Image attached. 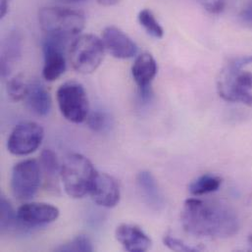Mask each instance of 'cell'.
I'll return each instance as SVG.
<instances>
[{"label": "cell", "mask_w": 252, "mask_h": 252, "mask_svg": "<svg viewBox=\"0 0 252 252\" xmlns=\"http://www.w3.org/2000/svg\"><path fill=\"white\" fill-rule=\"evenodd\" d=\"M56 251L61 252H91L94 251V246L90 238L85 235H81L73 239L71 242L57 248Z\"/></svg>", "instance_id": "cb8c5ba5"}, {"label": "cell", "mask_w": 252, "mask_h": 252, "mask_svg": "<svg viewBox=\"0 0 252 252\" xmlns=\"http://www.w3.org/2000/svg\"><path fill=\"white\" fill-rule=\"evenodd\" d=\"M136 186L145 201L153 210L160 211L165 206V198L154 176L148 171H141L136 176Z\"/></svg>", "instance_id": "5bb4252c"}, {"label": "cell", "mask_w": 252, "mask_h": 252, "mask_svg": "<svg viewBox=\"0 0 252 252\" xmlns=\"http://www.w3.org/2000/svg\"><path fill=\"white\" fill-rule=\"evenodd\" d=\"M22 56V38L16 32H10L4 39L1 52V75L6 78L10 75L14 65Z\"/></svg>", "instance_id": "e0dca14e"}, {"label": "cell", "mask_w": 252, "mask_h": 252, "mask_svg": "<svg viewBox=\"0 0 252 252\" xmlns=\"http://www.w3.org/2000/svg\"><path fill=\"white\" fill-rule=\"evenodd\" d=\"M60 211L57 207L42 202H32L22 205L17 211V217L23 227H38L56 221Z\"/></svg>", "instance_id": "30bf717a"}, {"label": "cell", "mask_w": 252, "mask_h": 252, "mask_svg": "<svg viewBox=\"0 0 252 252\" xmlns=\"http://www.w3.org/2000/svg\"><path fill=\"white\" fill-rule=\"evenodd\" d=\"M25 100L30 110L37 116H47L51 110V97L45 87L34 81L29 85Z\"/></svg>", "instance_id": "2e32d148"}, {"label": "cell", "mask_w": 252, "mask_h": 252, "mask_svg": "<svg viewBox=\"0 0 252 252\" xmlns=\"http://www.w3.org/2000/svg\"><path fill=\"white\" fill-rule=\"evenodd\" d=\"M62 116L71 123L80 124L87 121L90 114V102L85 88L76 82L60 86L56 94Z\"/></svg>", "instance_id": "8992f818"}, {"label": "cell", "mask_w": 252, "mask_h": 252, "mask_svg": "<svg viewBox=\"0 0 252 252\" xmlns=\"http://www.w3.org/2000/svg\"><path fill=\"white\" fill-rule=\"evenodd\" d=\"M157 63L150 53L138 55L131 67V76L138 89L150 87L157 74Z\"/></svg>", "instance_id": "9a60e30c"}, {"label": "cell", "mask_w": 252, "mask_h": 252, "mask_svg": "<svg viewBox=\"0 0 252 252\" xmlns=\"http://www.w3.org/2000/svg\"><path fill=\"white\" fill-rule=\"evenodd\" d=\"M16 224H20L17 213H15L11 203L4 197H1V233L5 234L11 229H14Z\"/></svg>", "instance_id": "44dd1931"}, {"label": "cell", "mask_w": 252, "mask_h": 252, "mask_svg": "<svg viewBox=\"0 0 252 252\" xmlns=\"http://www.w3.org/2000/svg\"><path fill=\"white\" fill-rule=\"evenodd\" d=\"M97 2L102 6H113L119 2V0H97Z\"/></svg>", "instance_id": "83f0119b"}, {"label": "cell", "mask_w": 252, "mask_h": 252, "mask_svg": "<svg viewBox=\"0 0 252 252\" xmlns=\"http://www.w3.org/2000/svg\"><path fill=\"white\" fill-rule=\"evenodd\" d=\"M87 124L94 132H104L111 126V117L104 111L94 110L90 112Z\"/></svg>", "instance_id": "7402d4cb"}, {"label": "cell", "mask_w": 252, "mask_h": 252, "mask_svg": "<svg viewBox=\"0 0 252 252\" xmlns=\"http://www.w3.org/2000/svg\"><path fill=\"white\" fill-rule=\"evenodd\" d=\"M70 1H81V0H70Z\"/></svg>", "instance_id": "f546056e"}, {"label": "cell", "mask_w": 252, "mask_h": 252, "mask_svg": "<svg viewBox=\"0 0 252 252\" xmlns=\"http://www.w3.org/2000/svg\"><path fill=\"white\" fill-rule=\"evenodd\" d=\"M250 65L252 56L231 58L223 66L217 78V91L224 100L252 107V73L245 70Z\"/></svg>", "instance_id": "7a4b0ae2"}, {"label": "cell", "mask_w": 252, "mask_h": 252, "mask_svg": "<svg viewBox=\"0 0 252 252\" xmlns=\"http://www.w3.org/2000/svg\"><path fill=\"white\" fill-rule=\"evenodd\" d=\"M198 2L203 9L214 15L221 14L226 7V0H198Z\"/></svg>", "instance_id": "484cf974"}, {"label": "cell", "mask_w": 252, "mask_h": 252, "mask_svg": "<svg viewBox=\"0 0 252 252\" xmlns=\"http://www.w3.org/2000/svg\"><path fill=\"white\" fill-rule=\"evenodd\" d=\"M90 194L97 205L105 208L116 206L121 197L118 182L112 176L98 172L94 181Z\"/></svg>", "instance_id": "8fae6325"}, {"label": "cell", "mask_w": 252, "mask_h": 252, "mask_svg": "<svg viewBox=\"0 0 252 252\" xmlns=\"http://www.w3.org/2000/svg\"><path fill=\"white\" fill-rule=\"evenodd\" d=\"M65 40L46 36L43 45L42 77L47 82H54L66 71V58L64 55Z\"/></svg>", "instance_id": "9c48e42d"}, {"label": "cell", "mask_w": 252, "mask_h": 252, "mask_svg": "<svg viewBox=\"0 0 252 252\" xmlns=\"http://www.w3.org/2000/svg\"><path fill=\"white\" fill-rule=\"evenodd\" d=\"M140 26L145 32L155 38H161L164 35V30L155 18L153 12L147 8L140 10L137 16Z\"/></svg>", "instance_id": "ffe728a7"}, {"label": "cell", "mask_w": 252, "mask_h": 252, "mask_svg": "<svg viewBox=\"0 0 252 252\" xmlns=\"http://www.w3.org/2000/svg\"><path fill=\"white\" fill-rule=\"evenodd\" d=\"M181 219L185 231L198 238L226 239L240 229L236 212L219 201L189 198L184 203Z\"/></svg>", "instance_id": "6da1fadb"}, {"label": "cell", "mask_w": 252, "mask_h": 252, "mask_svg": "<svg viewBox=\"0 0 252 252\" xmlns=\"http://www.w3.org/2000/svg\"><path fill=\"white\" fill-rule=\"evenodd\" d=\"M221 185L222 179L220 177L212 174H204L189 184V190L190 194L199 196L217 191Z\"/></svg>", "instance_id": "ac0fdd59"}, {"label": "cell", "mask_w": 252, "mask_h": 252, "mask_svg": "<svg viewBox=\"0 0 252 252\" xmlns=\"http://www.w3.org/2000/svg\"><path fill=\"white\" fill-rule=\"evenodd\" d=\"M115 237L126 252H144L151 247L149 237L134 225L122 224L118 226L115 231Z\"/></svg>", "instance_id": "4fadbf2b"}, {"label": "cell", "mask_w": 252, "mask_h": 252, "mask_svg": "<svg viewBox=\"0 0 252 252\" xmlns=\"http://www.w3.org/2000/svg\"><path fill=\"white\" fill-rule=\"evenodd\" d=\"M101 39L108 52L117 59H129L137 53L135 42L115 26L106 27L102 32Z\"/></svg>", "instance_id": "7c38bea8"}, {"label": "cell", "mask_w": 252, "mask_h": 252, "mask_svg": "<svg viewBox=\"0 0 252 252\" xmlns=\"http://www.w3.org/2000/svg\"><path fill=\"white\" fill-rule=\"evenodd\" d=\"M43 136L44 130L40 125L34 122H23L12 130L7 148L14 155H29L39 147Z\"/></svg>", "instance_id": "ba28073f"}, {"label": "cell", "mask_w": 252, "mask_h": 252, "mask_svg": "<svg viewBox=\"0 0 252 252\" xmlns=\"http://www.w3.org/2000/svg\"><path fill=\"white\" fill-rule=\"evenodd\" d=\"M38 22L46 36L66 41L83 32L87 20L86 15L80 10L48 6L38 11Z\"/></svg>", "instance_id": "3957f363"}, {"label": "cell", "mask_w": 252, "mask_h": 252, "mask_svg": "<svg viewBox=\"0 0 252 252\" xmlns=\"http://www.w3.org/2000/svg\"><path fill=\"white\" fill-rule=\"evenodd\" d=\"M163 243L164 245L170 249L171 251H174V252H199L198 249L196 248H193V247H190L189 245H187L186 243H184L183 241L177 239V238H174L172 236H165L163 238Z\"/></svg>", "instance_id": "d4e9b609"}, {"label": "cell", "mask_w": 252, "mask_h": 252, "mask_svg": "<svg viewBox=\"0 0 252 252\" xmlns=\"http://www.w3.org/2000/svg\"><path fill=\"white\" fill-rule=\"evenodd\" d=\"M105 46L101 38L88 33L78 36L69 49V60L72 67L81 74H92L103 61Z\"/></svg>", "instance_id": "5b68a950"}, {"label": "cell", "mask_w": 252, "mask_h": 252, "mask_svg": "<svg viewBox=\"0 0 252 252\" xmlns=\"http://www.w3.org/2000/svg\"><path fill=\"white\" fill-rule=\"evenodd\" d=\"M249 243H250V246H251V248L252 249V235L250 237V239H249Z\"/></svg>", "instance_id": "f1b7e54d"}, {"label": "cell", "mask_w": 252, "mask_h": 252, "mask_svg": "<svg viewBox=\"0 0 252 252\" xmlns=\"http://www.w3.org/2000/svg\"><path fill=\"white\" fill-rule=\"evenodd\" d=\"M239 21L241 24L252 30V0H249L239 14Z\"/></svg>", "instance_id": "4316f807"}, {"label": "cell", "mask_w": 252, "mask_h": 252, "mask_svg": "<svg viewBox=\"0 0 252 252\" xmlns=\"http://www.w3.org/2000/svg\"><path fill=\"white\" fill-rule=\"evenodd\" d=\"M97 172L93 163L84 155H68L62 166L60 177L67 194L73 198H82L90 193Z\"/></svg>", "instance_id": "277c9868"}, {"label": "cell", "mask_w": 252, "mask_h": 252, "mask_svg": "<svg viewBox=\"0 0 252 252\" xmlns=\"http://www.w3.org/2000/svg\"><path fill=\"white\" fill-rule=\"evenodd\" d=\"M38 162L28 159L17 163L11 176V189L14 196L21 201L32 199L40 186L41 171Z\"/></svg>", "instance_id": "52a82bcc"}, {"label": "cell", "mask_w": 252, "mask_h": 252, "mask_svg": "<svg viewBox=\"0 0 252 252\" xmlns=\"http://www.w3.org/2000/svg\"><path fill=\"white\" fill-rule=\"evenodd\" d=\"M29 85H27L24 80L20 77H14L10 79L7 83V94L11 100L18 102L26 98L28 93Z\"/></svg>", "instance_id": "603a6c76"}, {"label": "cell", "mask_w": 252, "mask_h": 252, "mask_svg": "<svg viewBox=\"0 0 252 252\" xmlns=\"http://www.w3.org/2000/svg\"><path fill=\"white\" fill-rule=\"evenodd\" d=\"M40 167L43 170L44 176L47 182L55 183L58 174L61 172V167L59 166L57 156L51 149H44L40 154Z\"/></svg>", "instance_id": "d6986e66"}]
</instances>
